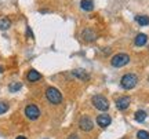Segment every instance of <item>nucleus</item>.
Returning a JSON list of instances; mask_svg holds the SVG:
<instances>
[{
    "label": "nucleus",
    "instance_id": "423d86ee",
    "mask_svg": "<svg viewBox=\"0 0 149 139\" xmlns=\"http://www.w3.org/2000/svg\"><path fill=\"white\" fill-rule=\"evenodd\" d=\"M79 127L81 131H86V132H88L93 129L94 127V123H93V120L90 117H87V116H83V117L79 120Z\"/></svg>",
    "mask_w": 149,
    "mask_h": 139
},
{
    "label": "nucleus",
    "instance_id": "412c9836",
    "mask_svg": "<svg viewBox=\"0 0 149 139\" xmlns=\"http://www.w3.org/2000/svg\"><path fill=\"white\" fill-rule=\"evenodd\" d=\"M15 139H26V138H25V136H17Z\"/></svg>",
    "mask_w": 149,
    "mask_h": 139
},
{
    "label": "nucleus",
    "instance_id": "a211bd4d",
    "mask_svg": "<svg viewBox=\"0 0 149 139\" xmlns=\"http://www.w3.org/2000/svg\"><path fill=\"white\" fill-rule=\"evenodd\" d=\"M137 138L138 139H149V132L148 131H144V129H141L137 132Z\"/></svg>",
    "mask_w": 149,
    "mask_h": 139
},
{
    "label": "nucleus",
    "instance_id": "9d476101",
    "mask_svg": "<svg viewBox=\"0 0 149 139\" xmlns=\"http://www.w3.org/2000/svg\"><path fill=\"white\" fill-rule=\"evenodd\" d=\"M26 79H28V81H31V83H36V81H39L40 79H42V75H40L37 70L32 69V70H29V72H28Z\"/></svg>",
    "mask_w": 149,
    "mask_h": 139
},
{
    "label": "nucleus",
    "instance_id": "6e6552de",
    "mask_svg": "<svg viewBox=\"0 0 149 139\" xmlns=\"http://www.w3.org/2000/svg\"><path fill=\"white\" fill-rule=\"evenodd\" d=\"M130 102H131L130 96H120L116 101V107L119 110H126L130 106Z\"/></svg>",
    "mask_w": 149,
    "mask_h": 139
},
{
    "label": "nucleus",
    "instance_id": "f3484780",
    "mask_svg": "<svg viewBox=\"0 0 149 139\" xmlns=\"http://www.w3.org/2000/svg\"><path fill=\"white\" fill-rule=\"evenodd\" d=\"M22 88V84L21 83H11L10 86H8V90H10V92H17L19 91Z\"/></svg>",
    "mask_w": 149,
    "mask_h": 139
},
{
    "label": "nucleus",
    "instance_id": "9b49d317",
    "mask_svg": "<svg viewBox=\"0 0 149 139\" xmlns=\"http://www.w3.org/2000/svg\"><path fill=\"white\" fill-rule=\"evenodd\" d=\"M146 41H148V36H146L145 33H139V35H137V37H135V40H134V43H135L137 47H142V46H145Z\"/></svg>",
    "mask_w": 149,
    "mask_h": 139
},
{
    "label": "nucleus",
    "instance_id": "aec40b11",
    "mask_svg": "<svg viewBox=\"0 0 149 139\" xmlns=\"http://www.w3.org/2000/svg\"><path fill=\"white\" fill-rule=\"evenodd\" d=\"M68 139H79V138H77L76 135H70V136H69V138H68Z\"/></svg>",
    "mask_w": 149,
    "mask_h": 139
},
{
    "label": "nucleus",
    "instance_id": "f257e3e1",
    "mask_svg": "<svg viewBox=\"0 0 149 139\" xmlns=\"http://www.w3.org/2000/svg\"><path fill=\"white\" fill-rule=\"evenodd\" d=\"M46 98L53 105H59L62 102V95H61L59 90H57L55 87H48L46 90Z\"/></svg>",
    "mask_w": 149,
    "mask_h": 139
},
{
    "label": "nucleus",
    "instance_id": "7ed1b4c3",
    "mask_svg": "<svg viewBox=\"0 0 149 139\" xmlns=\"http://www.w3.org/2000/svg\"><path fill=\"white\" fill-rule=\"evenodd\" d=\"M128 62H130V57L124 53L116 54V55H113L111 59V64L113 68H122L124 65H127Z\"/></svg>",
    "mask_w": 149,
    "mask_h": 139
},
{
    "label": "nucleus",
    "instance_id": "0eeeda50",
    "mask_svg": "<svg viewBox=\"0 0 149 139\" xmlns=\"http://www.w3.org/2000/svg\"><path fill=\"white\" fill-rule=\"evenodd\" d=\"M112 123V118L109 114H100L97 117V124L101 127V128H107L108 125H111Z\"/></svg>",
    "mask_w": 149,
    "mask_h": 139
},
{
    "label": "nucleus",
    "instance_id": "ddd939ff",
    "mask_svg": "<svg viewBox=\"0 0 149 139\" xmlns=\"http://www.w3.org/2000/svg\"><path fill=\"white\" fill-rule=\"evenodd\" d=\"M80 7H81V10L84 11H93L94 3H93V0H81L80 1Z\"/></svg>",
    "mask_w": 149,
    "mask_h": 139
},
{
    "label": "nucleus",
    "instance_id": "4be33fe9",
    "mask_svg": "<svg viewBox=\"0 0 149 139\" xmlns=\"http://www.w3.org/2000/svg\"><path fill=\"white\" fill-rule=\"evenodd\" d=\"M1 72H3V68H1V66H0V73H1Z\"/></svg>",
    "mask_w": 149,
    "mask_h": 139
},
{
    "label": "nucleus",
    "instance_id": "dca6fc26",
    "mask_svg": "<svg viewBox=\"0 0 149 139\" xmlns=\"http://www.w3.org/2000/svg\"><path fill=\"white\" fill-rule=\"evenodd\" d=\"M145 118H146V112H144V110H138V112L135 113V120H137L138 123L145 121Z\"/></svg>",
    "mask_w": 149,
    "mask_h": 139
},
{
    "label": "nucleus",
    "instance_id": "1a4fd4ad",
    "mask_svg": "<svg viewBox=\"0 0 149 139\" xmlns=\"http://www.w3.org/2000/svg\"><path fill=\"white\" fill-rule=\"evenodd\" d=\"M72 75H73L76 79H79V80H81V81H88L90 80V75L83 69H74L73 72H72Z\"/></svg>",
    "mask_w": 149,
    "mask_h": 139
},
{
    "label": "nucleus",
    "instance_id": "2eb2a0df",
    "mask_svg": "<svg viewBox=\"0 0 149 139\" xmlns=\"http://www.w3.org/2000/svg\"><path fill=\"white\" fill-rule=\"evenodd\" d=\"M11 26V21L8 18H3L0 19V30H7Z\"/></svg>",
    "mask_w": 149,
    "mask_h": 139
},
{
    "label": "nucleus",
    "instance_id": "6ab92c4d",
    "mask_svg": "<svg viewBox=\"0 0 149 139\" xmlns=\"http://www.w3.org/2000/svg\"><path fill=\"white\" fill-rule=\"evenodd\" d=\"M7 110H8V105H7V103H4V102H0V114L6 113Z\"/></svg>",
    "mask_w": 149,
    "mask_h": 139
},
{
    "label": "nucleus",
    "instance_id": "f03ea898",
    "mask_svg": "<svg viewBox=\"0 0 149 139\" xmlns=\"http://www.w3.org/2000/svg\"><path fill=\"white\" fill-rule=\"evenodd\" d=\"M138 83V77L137 75H133V73H127L122 77L120 80V86L124 88V90H133L134 87L137 86Z\"/></svg>",
    "mask_w": 149,
    "mask_h": 139
},
{
    "label": "nucleus",
    "instance_id": "4468645a",
    "mask_svg": "<svg viewBox=\"0 0 149 139\" xmlns=\"http://www.w3.org/2000/svg\"><path fill=\"white\" fill-rule=\"evenodd\" d=\"M135 21L138 22L141 26H148L149 25V17L148 15H137Z\"/></svg>",
    "mask_w": 149,
    "mask_h": 139
},
{
    "label": "nucleus",
    "instance_id": "f8f14e48",
    "mask_svg": "<svg viewBox=\"0 0 149 139\" xmlns=\"http://www.w3.org/2000/svg\"><path fill=\"white\" fill-rule=\"evenodd\" d=\"M81 37L84 39L86 41H94L97 39V35L93 30H90V29H86V30H83V33H81Z\"/></svg>",
    "mask_w": 149,
    "mask_h": 139
},
{
    "label": "nucleus",
    "instance_id": "39448f33",
    "mask_svg": "<svg viewBox=\"0 0 149 139\" xmlns=\"http://www.w3.org/2000/svg\"><path fill=\"white\" fill-rule=\"evenodd\" d=\"M25 116H26L29 120H37L39 116H40V110L36 105H28L25 107Z\"/></svg>",
    "mask_w": 149,
    "mask_h": 139
},
{
    "label": "nucleus",
    "instance_id": "20e7f679",
    "mask_svg": "<svg viewBox=\"0 0 149 139\" xmlns=\"http://www.w3.org/2000/svg\"><path fill=\"white\" fill-rule=\"evenodd\" d=\"M91 102H93L94 107H97L98 110L105 112V110L109 109V102H108V99L105 96H102V95H94L93 99H91Z\"/></svg>",
    "mask_w": 149,
    "mask_h": 139
}]
</instances>
